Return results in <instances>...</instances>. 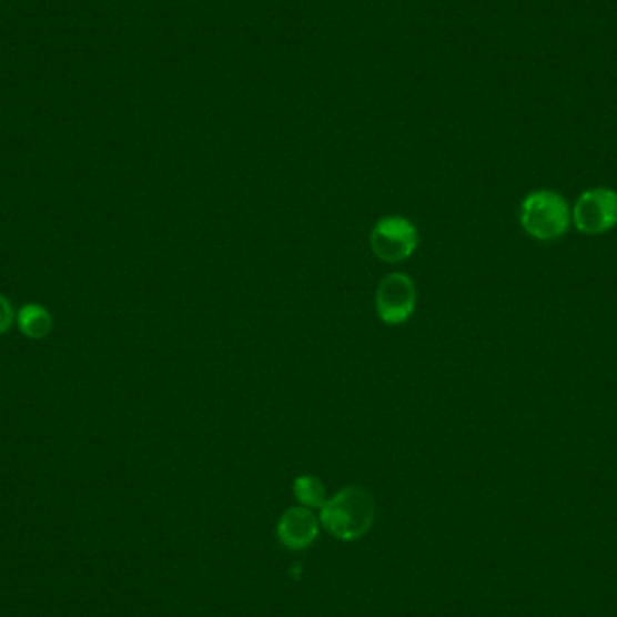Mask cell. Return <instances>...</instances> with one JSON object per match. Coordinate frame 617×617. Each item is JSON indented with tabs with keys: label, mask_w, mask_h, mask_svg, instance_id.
<instances>
[{
	"label": "cell",
	"mask_w": 617,
	"mask_h": 617,
	"mask_svg": "<svg viewBox=\"0 0 617 617\" xmlns=\"http://www.w3.org/2000/svg\"><path fill=\"white\" fill-rule=\"evenodd\" d=\"M318 535V522L307 507H291L279 524L282 544L291 549H304Z\"/></svg>",
	"instance_id": "cell-6"
},
{
	"label": "cell",
	"mask_w": 617,
	"mask_h": 617,
	"mask_svg": "<svg viewBox=\"0 0 617 617\" xmlns=\"http://www.w3.org/2000/svg\"><path fill=\"white\" fill-rule=\"evenodd\" d=\"M325 529L340 540H356L371 529L374 500L363 487H345L322 506Z\"/></svg>",
	"instance_id": "cell-1"
},
{
	"label": "cell",
	"mask_w": 617,
	"mask_h": 617,
	"mask_svg": "<svg viewBox=\"0 0 617 617\" xmlns=\"http://www.w3.org/2000/svg\"><path fill=\"white\" fill-rule=\"evenodd\" d=\"M573 218L579 232L588 235L608 232L617 222L616 193L605 189L585 192L574 208Z\"/></svg>",
	"instance_id": "cell-5"
},
{
	"label": "cell",
	"mask_w": 617,
	"mask_h": 617,
	"mask_svg": "<svg viewBox=\"0 0 617 617\" xmlns=\"http://www.w3.org/2000/svg\"><path fill=\"white\" fill-rule=\"evenodd\" d=\"M520 221L536 241H555L569 227V208L556 193H530L522 204Z\"/></svg>",
	"instance_id": "cell-2"
},
{
	"label": "cell",
	"mask_w": 617,
	"mask_h": 617,
	"mask_svg": "<svg viewBox=\"0 0 617 617\" xmlns=\"http://www.w3.org/2000/svg\"><path fill=\"white\" fill-rule=\"evenodd\" d=\"M294 493L304 506L322 507L327 502L324 484L311 475H304L294 481Z\"/></svg>",
	"instance_id": "cell-8"
},
{
	"label": "cell",
	"mask_w": 617,
	"mask_h": 617,
	"mask_svg": "<svg viewBox=\"0 0 617 617\" xmlns=\"http://www.w3.org/2000/svg\"><path fill=\"white\" fill-rule=\"evenodd\" d=\"M16 320V311L11 307L10 300L0 294V334L8 333Z\"/></svg>",
	"instance_id": "cell-9"
},
{
	"label": "cell",
	"mask_w": 617,
	"mask_h": 617,
	"mask_svg": "<svg viewBox=\"0 0 617 617\" xmlns=\"http://www.w3.org/2000/svg\"><path fill=\"white\" fill-rule=\"evenodd\" d=\"M17 325L26 338L44 340L53 331V316L44 305L28 304L17 314Z\"/></svg>",
	"instance_id": "cell-7"
},
{
	"label": "cell",
	"mask_w": 617,
	"mask_h": 617,
	"mask_svg": "<svg viewBox=\"0 0 617 617\" xmlns=\"http://www.w3.org/2000/svg\"><path fill=\"white\" fill-rule=\"evenodd\" d=\"M417 291L414 280L405 273H391L376 290L377 316L386 325L405 324L415 311Z\"/></svg>",
	"instance_id": "cell-4"
},
{
	"label": "cell",
	"mask_w": 617,
	"mask_h": 617,
	"mask_svg": "<svg viewBox=\"0 0 617 617\" xmlns=\"http://www.w3.org/2000/svg\"><path fill=\"white\" fill-rule=\"evenodd\" d=\"M419 244L417 227L406 218L388 215L372 227L371 246L374 255L383 262H403L414 255Z\"/></svg>",
	"instance_id": "cell-3"
}]
</instances>
